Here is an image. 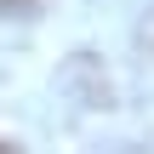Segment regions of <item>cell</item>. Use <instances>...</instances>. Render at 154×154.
<instances>
[{
  "mask_svg": "<svg viewBox=\"0 0 154 154\" xmlns=\"http://www.w3.org/2000/svg\"><path fill=\"white\" fill-rule=\"evenodd\" d=\"M46 0H0V17H34Z\"/></svg>",
  "mask_w": 154,
  "mask_h": 154,
  "instance_id": "1",
  "label": "cell"
},
{
  "mask_svg": "<svg viewBox=\"0 0 154 154\" xmlns=\"http://www.w3.org/2000/svg\"><path fill=\"white\" fill-rule=\"evenodd\" d=\"M0 154H17V149H11V143H6V137H0Z\"/></svg>",
  "mask_w": 154,
  "mask_h": 154,
  "instance_id": "2",
  "label": "cell"
}]
</instances>
